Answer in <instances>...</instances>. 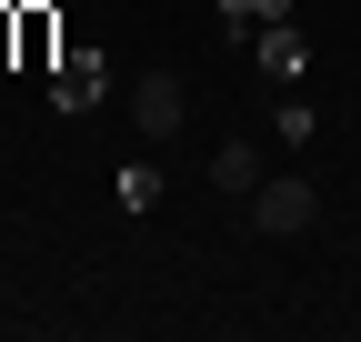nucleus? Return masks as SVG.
<instances>
[{
  "mask_svg": "<svg viewBox=\"0 0 361 342\" xmlns=\"http://www.w3.org/2000/svg\"><path fill=\"white\" fill-rule=\"evenodd\" d=\"M251 222H261L271 242H301L311 222H322V201H311V182H261V191H251Z\"/></svg>",
  "mask_w": 361,
  "mask_h": 342,
  "instance_id": "obj_1",
  "label": "nucleus"
},
{
  "mask_svg": "<svg viewBox=\"0 0 361 342\" xmlns=\"http://www.w3.org/2000/svg\"><path fill=\"white\" fill-rule=\"evenodd\" d=\"M130 121H141V141H180V121H191V91H180L171 71H141V91H130Z\"/></svg>",
  "mask_w": 361,
  "mask_h": 342,
  "instance_id": "obj_2",
  "label": "nucleus"
},
{
  "mask_svg": "<svg viewBox=\"0 0 361 342\" xmlns=\"http://www.w3.org/2000/svg\"><path fill=\"white\" fill-rule=\"evenodd\" d=\"M11 20H20L11 71H40V81H51V71H61V20H51V0H11Z\"/></svg>",
  "mask_w": 361,
  "mask_h": 342,
  "instance_id": "obj_3",
  "label": "nucleus"
},
{
  "mask_svg": "<svg viewBox=\"0 0 361 342\" xmlns=\"http://www.w3.org/2000/svg\"><path fill=\"white\" fill-rule=\"evenodd\" d=\"M51 91H61V111H90V101H101V61H90V51H71V61L51 71Z\"/></svg>",
  "mask_w": 361,
  "mask_h": 342,
  "instance_id": "obj_4",
  "label": "nucleus"
},
{
  "mask_svg": "<svg viewBox=\"0 0 361 342\" xmlns=\"http://www.w3.org/2000/svg\"><path fill=\"white\" fill-rule=\"evenodd\" d=\"M211 182H221V191H261V151H251V141H221V151H211Z\"/></svg>",
  "mask_w": 361,
  "mask_h": 342,
  "instance_id": "obj_5",
  "label": "nucleus"
},
{
  "mask_svg": "<svg viewBox=\"0 0 361 342\" xmlns=\"http://www.w3.org/2000/svg\"><path fill=\"white\" fill-rule=\"evenodd\" d=\"M261 71H271V81H291V71H301V30H291V20H271V30H261Z\"/></svg>",
  "mask_w": 361,
  "mask_h": 342,
  "instance_id": "obj_6",
  "label": "nucleus"
},
{
  "mask_svg": "<svg viewBox=\"0 0 361 342\" xmlns=\"http://www.w3.org/2000/svg\"><path fill=\"white\" fill-rule=\"evenodd\" d=\"M271 20H281V0H231V30H241V40H261Z\"/></svg>",
  "mask_w": 361,
  "mask_h": 342,
  "instance_id": "obj_7",
  "label": "nucleus"
},
{
  "mask_svg": "<svg viewBox=\"0 0 361 342\" xmlns=\"http://www.w3.org/2000/svg\"><path fill=\"white\" fill-rule=\"evenodd\" d=\"M11 51H20V20H11V0H0V71H11Z\"/></svg>",
  "mask_w": 361,
  "mask_h": 342,
  "instance_id": "obj_8",
  "label": "nucleus"
}]
</instances>
